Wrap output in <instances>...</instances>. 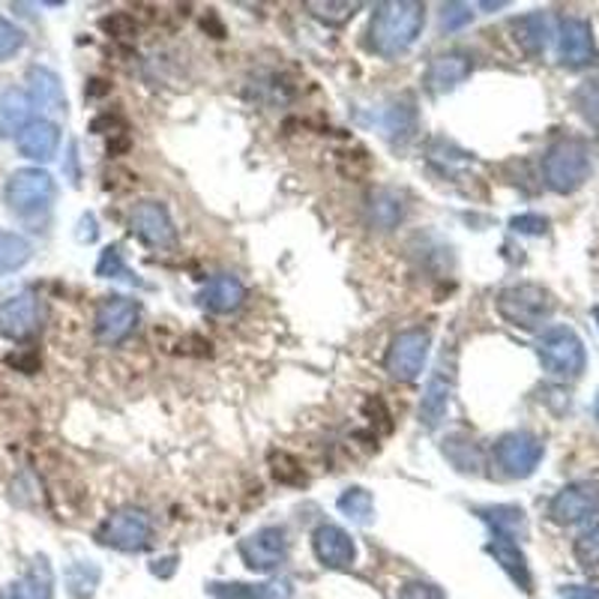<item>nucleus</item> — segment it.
<instances>
[{
    "label": "nucleus",
    "mask_w": 599,
    "mask_h": 599,
    "mask_svg": "<svg viewBox=\"0 0 599 599\" xmlns=\"http://www.w3.org/2000/svg\"><path fill=\"white\" fill-rule=\"evenodd\" d=\"M16 141H19L21 157L33 159V162H49L60 148V129L54 120H30Z\"/></svg>",
    "instance_id": "18"
},
{
    "label": "nucleus",
    "mask_w": 599,
    "mask_h": 599,
    "mask_svg": "<svg viewBox=\"0 0 599 599\" xmlns=\"http://www.w3.org/2000/svg\"><path fill=\"white\" fill-rule=\"evenodd\" d=\"M593 321H597V327H599V306H593Z\"/></svg>",
    "instance_id": "41"
},
{
    "label": "nucleus",
    "mask_w": 599,
    "mask_h": 599,
    "mask_svg": "<svg viewBox=\"0 0 599 599\" xmlns=\"http://www.w3.org/2000/svg\"><path fill=\"white\" fill-rule=\"evenodd\" d=\"M366 210H369V222L378 231H393L405 219V201L396 189H375Z\"/></svg>",
    "instance_id": "26"
},
{
    "label": "nucleus",
    "mask_w": 599,
    "mask_h": 599,
    "mask_svg": "<svg viewBox=\"0 0 599 599\" xmlns=\"http://www.w3.org/2000/svg\"><path fill=\"white\" fill-rule=\"evenodd\" d=\"M33 118V102L28 90L7 88L0 93V138H19Z\"/></svg>",
    "instance_id": "23"
},
{
    "label": "nucleus",
    "mask_w": 599,
    "mask_h": 599,
    "mask_svg": "<svg viewBox=\"0 0 599 599\" xmlns=\"http://www.w3.org/2000/svg\"><path fill=\"white\" fill-rule=\"evenodd\" d=\"M129 228L141 243L153 246V249H171L178 243V228L168 217L166 204H159V201H141L132 207Z\"/></svg>",
    "instance_id": "12"
},
{
    "label": "nucleus",
    "mask_w": 599,
    "mask_h": 599,
    "mask_svg": "<svg viewBox=\"0 0 599 599\" xmlns=\"http://www.w3.org/2000/svg\"><path fill=\"white\" fill-rule=\"evenodd\" d=\"M512 37L528 58H540L551 42V21L546 12H531L512 21Z\"/></svg>",
    "instance_id": "24"
},
{
    "label": "nucleus",
    "mask_w": 599,
    "mask_h": 599,
    "mask_svg": "<svg viewBox=\"0 0 599 599\" xmlns=\"http://www.w3.org/2000/svg\"><path fill=\"white\" fill-rule=\"evenodd\" d=\"M480 519L491 528V537H510L516 540L525 533V512L519 507H482Z\"/></svg>",
    "instance_id": "27"
},
{
    "label": "nucleus",
    "mask_w": 599,
    "mask_h": 599,
    "mask_svg": "<svg viewBox=\"0 0 599 599\" xmlns=\"http://www.w3.org/2000/svg\"><path fill=\"white\" fill-rule=\"evenodd\" d=\"M207 590L217 599H291L294 597V588L288 579L264 581V585H240V581H213L207 585Z\"/></svg>",
    "instance_id": "25"
},
{
    "label": "nucleus",
    "mask_w": 599,
    "mask_h": 599,
    "mask_svg": "<svg viewBox=\"0 0 599 599\" xmlns=\"http://www.w3.org/2000/svg\"><path fill=\"white\" fill-rule=\"evenodd\" d=\"M97 276H102V279H127V282H136V286H141V279H138V276L132 273L127 264H123L120 246H109V249L99 256Z\"/></svg>",
    "instance_id": "32"
},
{
    "label": "nucleus",
    "mask_w": 599,
    "mask_h": 599,
    "mask_svg": "<svg viewBox=\"0 0 599 599\" xmlns=\"http://www.w3.org/2000/svg\"><path fill=\"white\" fill-rule=\"evenodd\" d=\"M315 558L325 563L327 570H351L357 560V546L351 533L339 525H321L312 533Z\"/></svg>",
    "instance_id": "16"
},
{
    "label": "nucleus",
    "mask_w": 599,
    "mask_h": 599,
    "mask_svg": "<svg viewBox=\"0 0 599 599\" xmlns=\"http://www.w3.org/2000/svg\"><path fill=\"white\" fill-rule=\"evenodd\" d=\"M452 390H456V378H452V369H447V357L441 360V366L435 369V375L426 383L420 402V422L426 429H438L447 413H450Z\"/></svg>",
    "instance_id": "17"
},
{
    "label": "nucleus",
    "mask_w": 599,
    "mask_h": 599,
    "mask_svg": "<svg viewBox=\"0 0 599 599\" xmlns=\"http://www.w3.org/2000/svg\"><path fill=\"white\" fill-rule=\"evenodd\" d=\"M510 228L516 234H546V228H549V219L537 217V213H525V217H516L510 222Z\"/></svg>",
    "instance_id": "38"
},
{
    "label": "nucleus",
    "mask_w": 599,
    "mask_h": 599,
    "mask_svg": "<svg viewBox=\"0 0 599 599\" xmlns=\"http://www.w3.org/2000/svg\"><path fill=\"white\" fill-rule=\"evenodd\" d=\"M429 345H432V333L426 327L402 330L387 348L383 369L390 372L393 381H417L422 375V366L429 360Z\"/></svg>",
    "instance_id": "6"
},
{
    "label": "nucleus",
    "mask_w": 599,
    "mask_h": 599,
    "mask_svg": "<svg viewBox=\"0 0 599 599\" xmlns=\"http://www.w3.org/2000/svg\"><path fill=\"white\" fill-rule=\"evenodd\" d=\"M537 357H540L542 369L558 381H576L588 366V351H585L581 336L567 325L542 330L537 339Z\"/></svg>",
    "instance_id": "2"
},
{
    "label": "nucleus",
    "mask_w": 599,
    "mask_h": 599,
    "mask_svg": "<svg viewBox=\"0 0 599 599\" xmlns=\"http://www.w3.org/2000/svg\"><path fill=\"white\" fill-rule=\"evenodd\" d=\"M150 533H153V521H150L148 512L138 510V507H120L102 521L97 540L109 549L141 551L148 549Z\"/></svg>",
    "instance_id": "7"
},
{
    "label": "nucleus",
    "mask_w": 599,
    "mask_h": 599,
    "mask_svg": "<svg viewBox=\"0 0 599 599\" xmlns=\"http://www.w3.org/2000/svg\"><path fill=\"white\" fill-rule=\"evenodd\" d=\"M30 256H33V246L28 237L16 234V231H0V276L21 270Z\"/></svg>",
    "instance_id": "28"
},
{
    "label": "nucleus",
    "mask_w": 599,
    "mask_h": 599,
    "mask_svg": "<svg viewBox=\"0 0 599 599\" xmlns=\"http://www.w3.org/2000/svg\"><path fill=\"white\" fill-rule=\"evenodd\" d=\"M422 24H426V3L417 0L378 3L369 21V49L381 58H399L420 40Z\"/></svg>",
    "instance_id": "1"
},
{
    "label": "nucleus",
    "mask_w": 599,
    "mask_h": 599,
    "mask_svg": "<svg viewBox=\"0 0 599 599\" xmlns=\"http://www.w3.org/2000/svg\"><path fill=\"white\" fill-rule=\"evenodd\" d=\"M99 576H102V572H99L97 563H90V560H79V563H72L67 572L69 593H72L76 599H90L99 585Z\"/></svg>",
    "instance_id": "30"
},
{
    "label": "nucleus",
    "mask_w": 599,
    "mask_h": 599,
    "mask_svg": "<svg viewBox=\"0 0 599 599\" xmlns=\"http://www.w3.org/2000/svg\"><path fill=\"white\" fill-rule=\"evenodd\" d=\"M81 228H88V231H79L81 240H88V243H93V240H97V219L84 217V219H81Z\"/></svg>",
    "instance_id": "40"
},
{
    "label": "nucleus",
    "mask_w": 599,
    "mask_h": 599,
    "mask_svg": "<svg viewBox=\"0 0 599 599\" xmlns=\"http://www.w3.org/2000/svg\"><path fill=\"white\" fill-rule=\"evenodd\" d=\"M28 97L33 109L42 111H63L67 109V93H63V81L54 69L49 67H30L28 69Z\"/></svg>",
    "instance_id": "19"
},
{
    "label": "nucleus",
    "mask_w": 599,
    "mask_h": 599,
    "mask_svg": "<svg viewBox=\"0 0 599 599\" xmlns=\"http://www.w3.org/2000/svg\"><path fill=\"white\" fill-rule=\"evenodd\" d=\"M24 49V30L16 28L10 19L0 16V60L12 58Z\"/></svg>",
    "instance_id": "34"
},
{
    "label": "nucleus",
    "mask_w": 599,
    "mask_h": 599,
    "mask_svg": "<svg viewBox=\"0 0 599 599\" xmlns=\"http://www.w3.org/2000/svg\"><path fill=\"white\" fill-rule=\"evenodd\" d=\"M399 599H443V593L432 581H408L399 590Z\"/></svg>",
    "instance_id": "36"
},
{
    "label": "nucleus",
    "mask_w": 599,
    "mask_h": 599,
    "mask_svg": "<svg viewBox=\"0 0 599 599\" xmlns=\"http://www.w3.org/2000/svg\"><path fill=\"white\" fill-rule=\"evenodd\" d=\"M558 58L563 67L581 69L590 67L597 60V42H593V30L585 19L567 16L558 24Z\"/></svg>",
    "instance_id": "13"
},
{
    "label": "nucleus",
    "mask_w": 599,
    "mask_h": 599,
    "mask_svg": "<svg viewBox=\"0 0 599 599\" xmlns=\"http://www.w3.org/2000/svg\"><path fill=\"white\" fill-rule=\"evenodd\" d=\"M593 413H597V420H599V393H597V402H593Z\"/></svg>",
    "instance_id": "42"
},
{
    "label": "nucleus",
    "mask_w": 599,
    "mask_h": 599,
    "mask_svg": "<svg viewBox=\"0 0 599 599\" xmlns=\"http://www.w3.org/2000/svg\"><path fill=\"white\" fill-rule=\"evenodd\" d=\"M42 325V306L40 297L30 294H16L7 303H0V336L3 339H28L40 330Z\"/></svg>",
    "instance_id": "15"
},
{
    "label": "nucleus",
    "mask_w": 599,
    "mask_h": 599,
    "mask_svg": "<svg viewBox=\"0 0 599 599\" xmlns=\"http://www.w3.org/2000/svg\"><path fill=\"white\" fill-rule=\"evenodd\" d=\"M306 10L312 12L315 19L325 21V24H333V28H339V24H345V21L355 19V12L360 10V3H351V0H342V3H306Z\"/></svg>",
    "instance_id": "31"
},
{
    "label": "nucleus",
    "mask_w": 599,
    "mask_h": 599,
    "mask_svg": "<svg viewBox=\"0 0 599 599\" xmlns=\"http://www.w3.org/2000/svg\"><path fill=\"white\" fill-rule=\"evenodd\" d=\"M593 516H599V486L590 480L563 486L549 503V519L555 525H563V528L590 521Z\"/></svg>",
    "instance_id": "9"
},
{
    "label": "nucleus",
    "mask_w": 599,
    "mask_h": 599,
    "mask_svg": "<svg viewBox=\"0 0 599 599\" xmlns=\"http://www.w3.org/2000/svg\"><path fill=\"white\" fill-rule=\"evenodd\" d=\"M495 309L503 321L519 330H540L555 312V297L549 288L537 286V282H519V286L503 288Z\"/></svg>",
    "instance_id": "3"
},
{
    "label": "nucleus",
    "mask_w": 599,
    "mask_h": 599,
    "mask_svg": "<svg viewBox=\"0 0 599 599\" xmlns=\"http://www.w3.org/2000/svg\"><path fill=\"white\" fill-rule=\"evenodd\" d=\"M542 452H546V447H542L537 435L510 432L498 438V443H495V462H498L503 477L525 480V477H531L540 468Z\"/></svg>",
    "instance_id": "8"
},
{
    "label": "nucleus",
    "mask_w": 599,
    "mask_h": 599,
    "mask_svg": "<svg viewBox=\"0 0 599 599\" xmlns=\"http://www.w3.org/2000/svg\"><path fill=\"white\" fill-rule=\"evenodd\" d=\"M542 178L551 192L570 196L590 178L588 144L579 138H560L542 159Z\"/></svg>",
    "instance_id": "5"
},
{
    "label": "nucleus",
    "mask_w": 599,
    "mask_h": 599,
    "mask_svg": "<svg viewBox=\"0 0 599 599\" xmlns=\"http://www.w3.org/2000/svg\"><path fill=\"white\" fill-rule=\"evenodd\" d=\"M240 558L252 572H273L288 560V537L282 528H261L240 540Z\"/></svg>",
    "instance_id": "11"
},
{
    "label": "nucleus",
    "mask_w": 599,
    "mask_h": 599,
    "mask_svg": "<svg viewBox=\"0 0 599 599\" xmlns=\"http://www.w3.org/2000/svg\"><path fill=\"white\" fill-rule=\"evenodd\" d=\"M572 551L585 570H599V525H590L588 531H581L572 542Z\"/></svg>",
    "instance_id": "33"
},
{
    "label": "nucleus",
    "mask_w": 599,
    "mask_h": 599,
    "mask_svg": "<svg viewBox=\"0 0 599 599\" xmlns=\"http://www.w3.org/2000/svg\"><path fill=\"white\" fill-rule=\"evenodd\" d=\"M339 510H342V516H348V519L355 521V525H369L375 516L372 491L360 489V486L345 489L342 495H339Z\"/></svg>",
    "instance_id": "29"
},
{
    "label": "nucleus",
    "mask_w": 599,
    "mask_h": 599,
    "mask_svg": "<svg viewBox=\"0 0 599 599\" xmlns=\"http://www.w3.org/2000/svg\"><path fill=\"white\" fill-rule=\"evenodd\" d=\"M138 315H141V306L132 297H106L97 309V318H93V330H97V339L106 345H120L127 339L138 325Z\"/></svg>",
    "instance_id": "10"
},
{
    "label": "nucleus",
    "mask_w": 599,
    "mask_h": 599,
    "mask_svg": "<svg viewBox=\"0 0 599 599\" xmlns=\"http://www.w3.org/2000/svg\"><path fill=\"white\" fill-rule=\"evenodd\" d=\"M579 106H581V114H585L590 123H599V84L597 81H590L588 88L579 90Z\"/></svg>",
    "instance_id": "37"
},
{
    "label": "nucleus",
    "mask_w": 599,
    "mask_h": 599,
    "mask_svg": "<svg viewBox=\"0 0 599 599\" xmlns=\"http://www.w3.org/2000/svg\"><path fill=\"white\" fill-rule=\"evenodd\" d=\"M54 198H58V183L42 168H19V171H12L3 187V201L21 219H37L49 213Z\"/></svg>",
    "instance_id": "4"
},
{
    "label": "nucleus",
    "mask_w": 599,
    "mask_h": 599,
    "mask_svg": "<svg viewBox=\"0 0 599 599\" xmlns=\"http://www.w3.org/2000/svg\"><path fill=\"white\" fill-rule=\"evenodd\" d=\"M471 72H473L471 54L462 49H450L441 51V54H435V58L429 60V69H426L422 84H426L429 93L441 97V93H450V90L459 88Z\"/></svg>",
    "instance_id": "14"
},
{
    "label": "nucleus",
    "mask_w": 599,
    "mask_h": 599,
    "mask_svg": "<svg viewBox=\"0 0 599 599\" xmlns=\"http://www.w3.org/2000/svg\"><path fill=\"white\" fill-rule=\"evenodd\" d=\"M471 19H473V12L468 3H447V7H443L441 24H443V30H459V28H465Z\"/></svg>",
    "instance_id": "35"
},
{
    "label": "nucleus",
    "mask_w": 599,
    "mask_h": 599,
    "mask_svg": "<svg viewBox=\"0 0 599 599\" xmlns=\"http://www.w3.org/2000/svg\"><path fill=\"white\" fill-rule=\"evenodd\" d=\"M198 300H201V306H204V309H210V312H217V315L234 312V309H240V306H243L246 288H243V282L237 279V276L219 273V276H213L210 282H207L204 291L198 294Z\"/></svg>",
    "instance_id": "20"
},
{
    "label": "nucleus",
    "mask_w": 599,
    "mask_h": 599,
    "mask_svg": "<svg viewBox=\"0 0 599 599\" xmlns=\"http://www.w3.org/2000/svg\"><path fill=\"white\" fill-rule=\"evenodd\" d=\"M560 597L563 599H599V588H593V585H563V588H560Z\"/></svg>",
    "instance_id": "39"
},
{
    "label": "nucleus",
    "mask_w": 599,
    "mask_h": 599,
    "mask_svg": "<svg viewBox=\"0 0 599 599\" xmlns=\"http://www.w3.org/2000/svg\"><path fill=\"white\" fill-rule=\"evenodd\" d=\"M54 597V570L46 555H37L28 572L10 585V599H51Z\"/></svg>",
    "instance_id": "22"
},
{
    "label": "nucleus",
    "mask_w": 599,
    "mask_h": 599,
    "mask_svg": "<svg viewBox=\"0 0 599 599\" xmlns=\"http://www.w3.org/2000/svg\"><path fill=\"white\" fill-rule=\"evenodd\" d=\"M486 551H489L491 558L501 563V570L507 572V576H510V579L525 590V593H531L533 579H531V570H528V560H525V551L519 549V542L510 540V537H491Z\"/></svg>",
    "instance_id": "21"
}]
</instances>
